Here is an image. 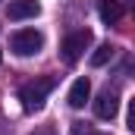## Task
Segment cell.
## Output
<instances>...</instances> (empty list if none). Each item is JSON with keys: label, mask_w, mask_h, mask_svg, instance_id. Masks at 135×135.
I'll return each mask as SVG.
<instances>
[{"label": "cell", "mask_w": 135, "mask_h": 135, "mask_svg": "<svg viewBox=\"0 0 135 135\" xmlns=\"http://www.w3.org/2000/svg\"><path fill=\"white\" fill-rule=\"evenodd\" d=\"M129 129L135 132V98L129 101Z\"/></svg>", "instance_id": "cell-10"}, {"label": "cell", "mask_w": 135, "mask_h": 135, "mask_svg": "<svg viewBox=\"0 0 135 135\" xmlns=\"http://www.w3.org/2000/svg\"><path fill=\"white\" fill-rule=\"evenodd\" d=\"M119 16H123V6H119L116 0H104V3H101V19L107 22V25H113Z\"/></svg>", "instance_id": "cell-7"}, {"label": "cell", "mask_w": 135, "mask_h": 135, "mask_svg": "<svg viewBox=\"0 0 135 135\" xmlns=\"http://www.w3.org/2000/svg\"><path fill=\"white\" fill-rule=\"evenodd\" d=\"M116 110H119L116 91L104 88L101 94H98V101H94V116H98V119H113V116H116Z\"/></svg>", "instance_id": "cell-4"}, {"label": "cell", "mask_w": 135, "mask_h": 135, "mask_svg": "<svg viewBox=\"0 0 135 135\" xmlns=\"http://www.w3.org/2000/svg\"><path fill=\"white\" fill-rule=\"evenodd\" d=\"M41 47H44V35L35 32V28H19V32H13V38H9V50L16 57H35Z\"/></svg>", "instance_id": "cell-3"}, {"label": "cell", "mask_w": 135, "mask_h": 135, "mask_svg": "<svg viewBox=\"0 0 135 135\" xmlns=\"http://www.w3.org/2000/svg\"><path fill=\"white\" fill-rule=\"evenodd\" d=\"M91 28H79V32H69L66 38H63V44H60V54H63V63H79L82 60V54L91 47Z\"/></svg>", "instance_id": "cell-2"}, {"label": "cell", "mask_w": 135, "mask_h": 135, "mask_svg": "<svg viewBox=\"0 0 135 135\" xmlns=\"http://www.w3.org/2000/svg\"><path fill=\"white\" fill-rule=\"evenodd\" d=\"M72 135H107V132H94L88 123H72Z\"/></svg>", "instance_id": "cell-9"}, {"label": "cell", "mask_w": 135, "mask_h": 135, "mask_svg": "<svg viewBox=\"0 0 135 135\" xmlns=\"http://www.w3.org/2000/svg\"><path fill=\"white\" fill-rule=\"evenodd\" d=\"M32 135H57V132H54V129H50V126H44V129H35Z\"/></svg>", "instance_id": "cell-11"}, {"label": "cell", "mask_w": 135, "mask_h": 135, "mask_svg": "<svg viewBox=\"0 0 135 135\" xmlns=\"http://www.w3.org/2000/svg\"><path fill=\"white\" fill-rule=\"evenodd\" d=\"M113 50H116L113 44H101V47L91 54V66H104L107 60H113Z\"/></svg>", "instance_id": "cell-8"}, {"label": "cell", "mask_w": 135, "mask_h": 135, "mask_svg": "<svg viewBox=\"0 0 135 135\" xmlns=\"http://www.w3.org/2000/svg\"><path fill=\"white\" fill-rule=\"evenodd\" d=\"M0 60H3V54H0Z\"/></svg>", "instance_id": "cell-12"}, {"label": "cell", "mask_w": 135, "mask_h": 135, "mask_svg": "<svg viewBox=\"0 0 135 135\" xmlns=\"http://www.w3.org/2000/svg\"><path fill=\"white\" fill-rule=\"evenodd\" d=\"M38 13H41V3H38V0H9V9H6V16H9L13 22L35 19Z\"/></svg>", "instance_id": "cell-5"}, {"label": "cell", "mask_w": 135, "mask_h": 135, "mask_svg": "<svg viewBox=\"0 0 135 135\" xmlns=\"http://www.w3.org/2000/svg\"><path fill=\"white\" fill-rule=\"evenodd\" d=\"M54 85H57V75H44V79L25 82V85L19 88L22 110H25V113H35V110H41V107H44V101H47V94L54 91Z\"/></svg>", "instance_id": "cell-1"}, {"label": "cell", "mask_w": 135, "mask_h": 135, "mask_svg": "<svg viewBox=\"0 0 135 135\" xmlns=\"http://www.w3.org/2000/svg\"><path fill=\"white\" fill-rule=\"evenodd\" d=\"M88 98H91V82L82 75V79H75V82H72V88H69L66 101H69V107H72V110H82Z\"/></svg>", "instance_id": "cell-6"}]
</instances>
